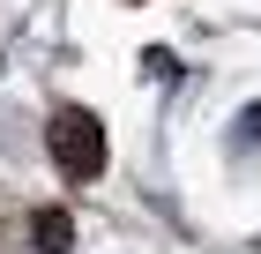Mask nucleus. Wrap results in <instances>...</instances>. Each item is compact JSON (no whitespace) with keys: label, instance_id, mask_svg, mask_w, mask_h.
<instances>
[{"label":"nucleus","instance_id":"nucleus-2","mask_svg":"<svg viewBox=\"0 0 261 254\" xmlns=\"http://www.w3.org/2000/svg\"><path fill=\"white\" fill-rule=\"evenodd\" d=\"M30 239H38V254H67V247H75L67 210H38V217H30Z\"/></svg>","mask_w":261,"mask_h":254},{"label":"nucleus","instance_id":"nucleus-1","mask_svg":"<svg viewBox=\"0 0 261 254\" xmlns=\"http://www.w3.org/2000/svg\"><path fill=\"white\" fill-rule=\"evenodd\" d=\"M45 150H53V165H60L67 179H97L105 172V127H97V112H90V105H53Z\"/></svg>","mask_w":261,"mask_h":254},{"label":"nucleus","instance_id":"nucleus-3","mask_svg":"<svg viewBox=\"0 0 261 254\" xmlns=\"http://www.w3.org/2000/svg\"><path fill=\"white\" fill-rule=\"evenodd\" d=\"M142 75H157V82H179V53L149 45V53H142Z\"/></svg>","mask_w":261,"mask_h":254},{"label":"nucleus","instance_id":"nucleus-4","mask_svg":"<svg viewBox=\"0 0 261 254\" xmlns=\"http://www.w3.org/2000/svg\"><path fill=\"white\" fill-rule=\"evenodd\" d=\"M239 142H246V150H261V105H246V112H239Z\"/></svg>","mask_w":261,"mask_h":254}]
</instances>
